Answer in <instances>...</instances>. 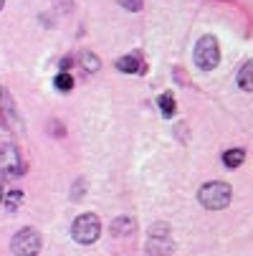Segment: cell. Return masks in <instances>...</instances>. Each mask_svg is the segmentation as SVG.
Instances as JSON below:
<instances>
[{"label":"cell","instance_id":"obj_1","mask_svg":"<svg viewBox=\"0 0 253 256\" xmlns=\"http://www.w3.org/2000/svg\"><path fill=\"white\" fill-rule=\"evenodd\" d=\"M200 203L210 210H223L228 208L231 198H233V188L228 186V182H221V180H213V182H205V186L200 188L198 193Z\"/></svg>","mask_w":253,"mask_h":256},{"label":"cell","instance_id":"obj_2","mask_svg":"<svg viewBox=\"0 0 253 256\" xmlns=\"http://www.w3.org/2000/svg\"><path fill=\"white\" fill-rule=\"evenodd\" d=\"M99 234H101V221L94 213H81L71 226V236H74L76 244H94Z\"/></svg>","mask_w":253,"mask_h":256},{"label":"cell","instance_id":"obj_3","mask_svg":"<svg viewBox=\"0 0 253 256\" xmlns=\"http://www.w3.org/2000/svg\"><path fill=\"white\" fill-rule=\"evenodd\" d=\"M221 61V48H218V41L213 36H203L195 46V66L203 68V71H210L215 68Z\"/></svg>","mask_w":253,"mask_h":256},{"label":"cell","instance_id":"obj_4","mask_svg":"<svg viewBox=\"0 0 253 256\" xmlns=\"http://www.w3.org/2000/svg\"><path fill=\"white\" fill-rule=\"evenodd\" d=\"M41 244H43V241H41V234H38V231L23 228V231H18V234L13 236L10 248H13L15 256H38Z\"/></svg>","mask_w":253,"mask_h":256},{"label":"cell","instance_id":"obj_5","mask_svg":"<svg viewBox=\"0 0 253 256\" xmlns=\"http://www.w3.org/2000/svg\"><path fill=\"white\" fill-rule=\"evenodd\" d=\"M147 251L152 256H165V254L172 251V241L167 236H150L147 238Z\"/></svg>","mask_w":253,"mask_h":256},{"label":"cell","instance_id":"obj_6","mask_svg":"<svg viewBox=\"0 0 253 256\" xmlns=\"http://www.w3.org/2000/svg\"><path fill=\"white\" fill-rule=\"evenodd\" d=\"M238 86L243 92H253V61L243 64V68L238 71Z\"/></svg>","mask_w":253,"mask_h":256},{"label":"cell","instance_id":"obj_7","mask_svg":"<svg viewBox=\"0 0 253 256\" xmlns=\"http://www.w3.org/2000/svg\"><path fill=\"white\" fill-rule=\"evenodd\" d=\"M157 102H160V112H162V117H175L177 104H175V96H172V94H162Z\"/></svg>","mask_w":253,"mask_h":256},{"label":"cell","instance_id":"obj_8","mask_svg":"<svg viewBox=\"0 0 253 256\" xmlns=\"http://www.w3.org/2000/svg\"><path fill=\"white\" fill-rule=\"evenodd\" d=\"M117 68L122 71V74H137V71H139V61L134 56H124V58L117 61Z\"/></svg>","mask_w":253,"mask_h":256},{"label":"cell","instance_id":"obj_9","mask_svg":"<svg viewBox=\"0 0 253 256\" xmlns=\"http://www.w3.org/2000/svg\"><path fill=\"white\" fill-rule=\"evenodd\" d=\"M243 160H246V152H243L241 148H236V150H228V152L223 155V162H226L228 168H238Z\"/></svg>","mask_w":253,"mask_h":256},{"label":"cell","instance_id":"obj_10","mask_svg":"<svg viewBox=\"0 0 253 256\" xmlns=\"http://www.w3.org/2000/svg\"><path fill=\"white\" fill-rule=\"evenodd\" d=\"M3 203L8 210H18L23 203V190H8V196H3Z\"/></svg>","mask_w":253,"mask_h":256},{"label":"cell","instance_id":"obj_11","mask_svg":"<svg viewBox=\"0 0 253 256\" xmlns=\"http://www.w3.org/2000/svg\"><path fill=\"white\" fill-rule=\"evenodd\" d=\"M53 84H56L58 92H71V89H74V76L66 74V71H61V74L53 79Z\"/></svg>","mask_w":253,"mask_h":256},{"label":"cell","instance_id":"obj_12","mask_svg":"<svg viewBox=\"0 0 253 256\" xmlns=\"http://www.w3.org/2000/svg\"><path fill=\"white\" fill-rule=\"evenodd\" d=\"M81 64H84L89 71H96V68H99V58H96L94 54H89V51H86V54H81Z\"/></svg>","mask_w":253,"mask_h":256},{"label":"cell","instance_id":"obj_13","mask_svg":"<svg viewBox=\"0 0 253 256\" xmlns=\"http://www.w3.org/2000/svg\"><path fill=\"white\" fill-rule=\"evenodd\" d=\"M122 6H127L129 10H139L142 8V0H122Z\"/></svg>","mask_w":253,"mask_h":256},{"label":"cell","instance_id":"obj_14","mask_svg":"<svg viewBox=\"0 0 253 256\" xmlns=\"http://www.w3.org/2000/svg\"><path fill=\"white\" fill-rule=\"evenodd\" d=\"M0 206H3V188H0Z\"/></svg>","mask_w":253,"mask_h":256},{"label":"cell","instance_id":"obj_15","mask_svg":"<svg viewBox=\"0 0 253 256\" xmlns=\"http://www.w3.org/2000/svg\"><path fill=\"white\" fill-rule=\"evenodd\" d=\"M3 3H5V0H0V8H3Z\"/></svg>","mask_w":253,"mask_h":256}]
</instances>
